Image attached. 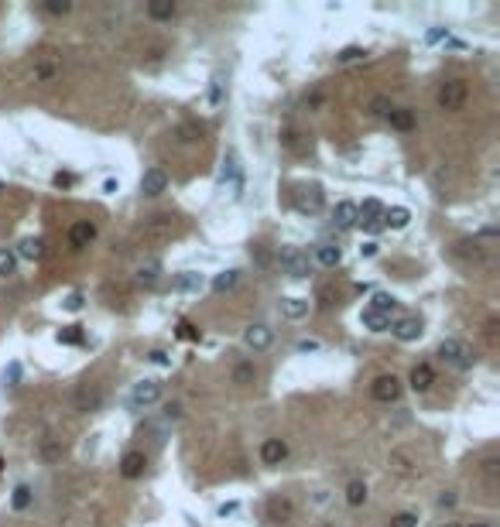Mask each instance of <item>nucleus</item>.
Listing matches in <instances>:
<instances>
[{"mask_svg": "<svg viewBox=\"0 0 500 527\" xmlns=\"http://www.w3.org/2000/svg\"><path fill=\"white\" fill-rule=\"evenodd\" d=\"M17 274V254L10 247H0V277H10Z\"/></svg>", "mask_w": 500, "mask_h": 527, "instance_id": "31", "label": "nucleus"}, {"mask_svg": "<svg viewBox=\"0 0 500 527\" xmlns=\"http://www.w3.org/2000/svg\"><path fill=\"white\" fill-rule=\"evenodd\" d=\"M179 336H182V339H199V329L189 326V322H182V326H179Z\"/></svg>", "mask_w": 500, "mask_h": 527, "instance_id": "43", "label": "nucleus"}, {"mask_svg": "<svg viewBox=\"0 0 500 527\" xmlns=\"http://www.w3.org/2000/svg\"><path fill=\"white\" fill-rule=\"evenodd\" d=\"M93 240H97V223H90V219H79V223H72V226H69V243H72L76 250L90 247Z\"/></svg>", "mask_w": 500, "mask_h": 527, "instance_id": "10", "label": "nucleus"}, {"mask_svg": "<svg viewBox=\"0 0 500 527\" xmlns=\"http://www.w3.org/2000/svg\"><path fill=\"white\" fill-rule=\"evenodd\" d=\"M288 459V441L285 439H264L261 445V462L264 466H281Z\"/></svg>", "mask_w": 500, "mask_h": 527, "instance_id": "12", "label": "nucleus"}, {"mask_svg": "<svg viewBox=\"0 0 500 527\" xmlns=\"http://www.w3.org/2000/svg\"><path fill=\"white\" fill-rule=\"evenodd\" d=\"M442 527H459V524H456V521H446V524H442Z\"/></svg>", "mask_w": 500, "mask_h": 527, "instance_id": "56", "label": "nucleus"}, {"mask_svg": "<svg viewBox=\"0 0 500 527\" xmlns=\"http://www.w3.org/2000/svg\"><path fill=\"white\" fill-rule=\"evenodd\" d=\"M332 226H336V230H353V226H357V202H350V199L336 202V209H332Z\"/></svg>", "mask_w": 500, "mask_h": 527, "instance_id": "15", "label": "nucleus"}, {"mask_svg": "<svg viewBox=\"0 0 500 527\" xmlns=\"http://www.w3.org/2000/svg\"><path fill=\"white\" fill-rule=\"evenodd\" d=\"M172 226H175V223H172V216H151L148 233H158V237H161V233H172Z\"/></svg>", "mask_w": 500, "mask_h": 527, "instance_id": "35", "label": "nucleus"}, {"mask_svg": "<svg viewBox=\"0 0 500 527\" xmlns=\"http://www.w3.org/2000/svg\"><path fill=\"white\" fill-rule=\"evenodd\" d=\"M254 380H257V366H254V363H237V366H233V384L250 387Z\"/></svg>", "mask_w": 500, "mask_h": 527, "instance_id": "26", "label": "nucleus"}, {"mask_svg": "<svg viewBox=\"0 0 500 527\" xmlns=\"http://www.w3.org/2000/svg\"><path fill=\"white\" fill-rule=\"evenodd\" d=\"M299 137H301V134H295V130H285V134H281V144H285L288 151H299V155H301V151H305V144H301Z\"/></svg>", "mask_w": 500, "mask_h": 527, "instance_id": "39", "label": "nucleus"}, {"mask_svg": "<svg viewBox=\"0 0 500 527\" xmlns=\"http://www.w3.org/2000/svg\"><path fill=\"white\" fill-rule=\"evenodd\" d=\"M14 254L24 257V261H41V257H45V240H38V237H24L21 247H17Z\"/></svg>", "mask_w": 500, "mask_h": 527, "instance_id": "20", "label": "nucleus"}, {"mask_svg": "<svg viewBox=\"0 0 500 527\" xmlns=\"http://www.w3.org/2000/svg\"><path fill=\"white\" fill-rule=\"evenodd\" d=\"M315 527H332V524H315Z\"/></svg>", "mask_w": 500, "mask_h": 527, "instance_id": "58", "label": "nucleus"}, {"mask_svg": "<svg viewBox=\"0 0 500 527\" xmlns=\"http://www.w3.org/2000/svg\"><path fill=\"white\" fill-rule=\"evenodd\" d=\"M271 343H274V329H268V326H261V322L243 329V346H247V350H268Z\"/></svg>", "mask_w": 500, "mask_h": 527, "instance_id": "7", "label": "nucleus"}, {"mask_svg": "<svg viewBox=\"0 0 500 527\" xmlns=\"http://www.w3.org/2000/svg\"><path fill=\"white\" fill-rule=\"evenodd\" d=\"M72 181H76V178H72V175H62V172L55 175V185H59V188H69Z\"/></svg>", "mask_w": 500, "mask_h": 527, "instance_id": "52", "label": "nucleus"}, {"mask_svg": "<svg viewBox=\"0 0 500 527\" xmlns=\"http://www.w3.org/2000/svg\"><path fill=\"white\" fill-rule=\"evenodd\" d=\"M268 517L288 524V521L295 517V504H292L288 497H271V500H268Z\"/></svg>", "mask_w": 500, "mask_h": 527, "instance_id": "17", "label": "nucleus"}, {"mask_svg": "<svg viewBox=\"0 0 500 527\" xmlns=\"http://www.w3.org/2000/svg\"><path fill=\"white\" fill-rule=\"evenodd\" d=\"M202 284H206V277H202V274H196V270H186V274H179V277L172 281V288H175V291H199Z\"/></svg>", "mask_w": 500, "mask_h": 527, "instance_id": "23", "label": "nucleus"}, {"mask_svg": "<svg viewBox=\"0 0 500 527\" xmlns=\"http://www.w3.org/2000/svg\"><path fill=\"white\" fill-rule=\"evenodd\" d=\"M332 301H336V295H332V288H329V284H322V288H319V305H322V308H329Z\"/></svg>", "mask_w": 500, "mask_h": 527, "instance_id": "42", "label": "nucleus"}, {"mask_svg": "<svg viewBox=\"0 0 500 527\" xmlns=\"http://www.w3.org/2000/svg\"><path fill=\"white\" fill-rule=\"evenodd\" d=\"M66 308H69V312H79V308H83V298H79V295H69Z\"/></svg>", "mask_w": 500, "mask_h": 527, "instance_id": "48", "label": "nucleus"}, {"mask_svg": "<svg viewBox=\"0 0 500 527\" xmlns=\"http://www.w3.org/2000/svg\"><path fill=\"white\" fill-rule=\"evenodd\" d=\"M281 315L285 319H305L308 315V301L305 298H281Z\"/></svg>", "mask_w": 500, "mask_h": 527, "instance_id": "25", "label": "nucleus"}, {"mask_svg": "<svg viewBox=\"0 0 500 527\" xmlns=\"http://www.w3.org/2000/svg\"><path fill=\"white\" fill-rule=\"evenodd\" d=\"M148 359H151V363H154V366H168V356H165V352H161V350L148 352Z\"/></svg>", "mask_w": 500, "mask_h": 527, "instance_id": "46", "label": "nucleus"}, {"mask_svg": "<svg viewBox=\"0 0 500 527\" xmlns=\"http://www.w3.org/2000/svg\"><path fill=\"white\" fill-rule=\"evenodd\" d=\"M360 254H363V257H374V254H377V243H374V240H367V243L360 247Z\"/></svg>", "mask_w": 500, "mask_h": 527, "instance_id": "51", "label": "nucleus"}, {"mask_svg": "<svg viewBox=\"0 0 500 527\" xmlns=\"http://www.w3.org/2000/svg\"><path fill=\"white\" fill-rule=\"evenodd\" d=\"M346 504H350V507H363V504H367V483H363V479H353V483L346 486Z\"/></svg>", "mask_w": 500, "mask_h": 527, "instance_id": "27", "label": "nucleus"}, {"mask_svg": "<svg viewBox=\"0 0 500 527\" xmlns=\"http://www.w3.org/2000/svg\"><path fill=\"white\" fill-rule=\"evenodd\" d=\"M381 216H384V206H381L377 199H367L363 206H357V226L377 230V226H381Z\"/></svg>", "mask_w": 500, "mask_h": 527, "instance_id": "9", "label": "nucleus"}, {"mask_svg": "<svg viewBox=\"0 0 500 527\" xmlns=\"http://www.w3.org/2000/svg\"><path fill=\"white\" fill-rule=\"evenodd\" d=\"M391 110H394V103H391L388 96H374V99H370V113H374V117H384V120H388Z\"/></svg>", "mask_w": 500, "mask_h": 527, "instance_id": "34", "label": "nucleus"}, {"mask_svg": "<svg viewBox=\"0 0 500 527\" xmlns=\"http://www.w3.org/2000/svg\"><path fill=\"white\" fill-rule=\"evenodd\" d=\"M439 359L446 366H452V370H470L477 363V352H473V346L466 339H442L439 343Z\"/></svg>", "mask_w": 500, "mask_h": 527, "instance_id": "1", "label": "nucleus"}, {"mask_svg": "<svg viewBox=\"0 0 500 527\" xmlns=\"http://www.w3.org/2000/svg\"><path fill=\"white\" fill-rule=\"evenodd\" d=\"M158 274H161V264H158V261H148V264H141V267H137V281H141V284H154V281H158Z\"/></svg>", "mask_w": 500, "mask_h": 527, "instance_id": "32", "label": "nucleus"}, {"mask_svg": "<svg viewBox=\"0 0 500 527\" xmlns=\"http://www.w3.org/2000/svg\"><path fill=\"white\" fill-rule=\"evenodd\" d=\"M408 384H411V390H418V394L432 390V384H435V370H432V363H414Z\"/></svg>", "mask_w": 500, "mask_h": 527, "instance_id": "13", "label": "nucleus"}, {"mask_svg": "<svg viewBox=\"0 0 500 527\" xmlns=\"http://www.w3.org/2000/svg\"><path fill=\"white\" fill-rule=\"evenodd\" d=\"M100 404H103V390H100V387H90V384H86V387H79V390H76V411L90 415V411H97Z\"/></svg>", "mask_w": 500, "mask_h": 527, "instance_id": "16", "label": "nucleus"}, {"mask_svg": "<svg viewBox=\"0 0 500 527\" xmlns=\"http://www.w3.org/2000/svg\"><path fill=\"white\" fill-rule=\"evenodd\" d=\"M165 188H168V175H165V168H148V172L141 175V195L154 199V195H161Z\"/></svg>", "mask_w": 500, "mask_h": 527, "instance_id": "8", "label": "nucleus"}, {"mask_svg": "<svg viewBox=\"0 0 500 527\" xmlns=\"http://www.w3.org/2000/svg\"><path fill=\"white\" fill-rule=\"evenodd\" d=\"M165 418H168V421H179V418H182V404H168V408H165Z\"/></svg>", "mask_w": 500, "mask_h": 527, "instance_id": "45", "label": "nucleus"}, {"mask_svg": "<svg viewBox=\"0 0 500 527\" xmlns=\"http://www.w3.org/2000/svg\"><path fill=\"white\" fill-rule=\"evenodd\" d=\"M466 527H490L487 521H473V524H466Z\"/></svg>", "mask_w": 500, "mask_h": 527, "instance_id": "55", "label": "nucleus"}, {"mask_svg": "<svg viewBox=\"0 0 500 527\" xmlns=\"http://www.w3.org/2000/svg\"><path fill=\"white\" fill-rule=\"evenodd\" d=\"M219 99H223V83L216 79V83H212V92H209V103H212V106H219Z\"/></svg>", "mask_w": 500, "mask_h": 527, "instance_id": "44", "label": "nucleus"}, {"mask_svg": "<svg viewBox=\"0 0 500 527\" xmlns=\"http://www.w3.org/2000/svg\"><path fill=\"white\" fill-rule=\"evenodd\" d=\"M381 223H384L388 230H404V226L411 223V212H408L404 206H391V209H384Z\"/></svg>", "mask_w": 500, "mask_h": 527, "instance_id": "21", "label": "nucleus"}, {"mask_svg": "<svg viewBox=\"0 0 500 527\" xmlns=\"http://www.w3.org/2000/svg\"><path fill=\"white\" fill-rule=\"evenodd\" d=\"M370 394H374V401H381V404H394L401 397V380L394 373H381V377L370 384Z\"/></svg>", "mask_w": 500, "mask_h": 527, "instance_id": "4", "label": "nucleus"}, {"mask_svg": "<svg viewBox=\"0 0 500 527\" xmlns=\"http://www.w3.org/2000/svg\"><path fill=\"white\" fill-rule=\"evenodd\" d=\"M466 96H470V86H466L463 79H449V83L439 86V96H435V99H439L442 110H463Z\"/></svg>", "mask_w": 500, "mask_h": 527, "instance_id": "3", "label": "nucleus"}, {"mask_svg": "<svg viewBox=\"0 0 500 527\" xmlns=\"http://www.w3.org/2000/svg\"><path fill=\"white\" fill-rule=\"evenodd\" d=\"M483 336H487L490 343H497V319H490V322H487V329H483Z\"/></svg>", "mask_w": 500, "mask_h": 527, "instance_id": "47", "label": "nucleus"}, {"mask_svg": "<svg viewBox=\"0 0 500 527\" xmlns=\"http://www.w3.org/2000/svg\"><path fill=\"white\" fill-rule=\"evenodd\" d=\"M175 10H179V7H175L172 0H165V3H158V0H154V3H148V17H154V21H172V17H175Z\"/></svg>", "mask_w": 500, "mask_h": 527, "instance_id": "28", "label": "nucleus"}, {"mask_svg": "<svg viewBox=\"0 0 500 527\" xmlns=\"http://www.w3.org/2000/svg\"><path fill=\"white\" fill-rule=\"evenodd\" d=\"M41 455H45L48 462H52V459H59V455H62V441L52 439V435H48V439H41Z\"/></svg>", "mask_w": 500, "mask_h": 527, "instance_id": "36", "label": "nucleus"}, {"mask_svg": "<svg viewBox=\"0 0 500 527\" xmlns=\"http://www.w3.org/2000/svg\"><path fill=\"white\" fill-rule=\"evenodd\" d=\"M41 10H45V14L62 17V14H69V10H72V3H69V0H48V3H41Z\"/></svg>", "mask_w": 500, "mask_h": 527, "instance_id": "37", "label": "nucleus"}, {"mask_svg": "<svg viewBox=\"0 0 500 527\" xmlns=\"http://www.w3.org/2000/svg\"><path fill=\"white\" fill-rule=\"evenodd\" d=\"M278 264H281V270L288 274V277H308V270H312V261H308V254L299 250V247H281V254H278Z\"/></svg>", "mask_w": 500, "mask_h": 527, "instance_id": "2", "label": "nucleus"}, {"mask_svg": "<svg viewBox=\"0 0 500 527\" xmlns=\"http://www.w3.org/2000/svg\"><path fill=\"white\" fill-rule=\"evenodd\" d=\"M370 312H377V315H394L398 312V298L394 295H388V291H374V298H370V305H367Z\"/></svg>", "mask_w": 500, "mask_h": 527, "instance_id": "19", "label": "nucleus"}, {"mask_svg": "<svg viewBox=\"0 0 500 527\" xmlns=\"http://www.w3.org/2000/svg\"><path fill=\"white\" fill-rule=\"evenodd\" d=\"M0 473H3V455H0Z\"/></svg>", "mask_w": 500, "mask_h": 527, "instance_id": "57", "label": "nucleus"}, {"mask_svg": "<svg viewBox=\"0 0 500 527\" xmlns=\"http://www.w3.org/2000/svg\"><path fill=\"white\" fill-rule=\"evenodd\" d=\"M388 123H391L394 130H401V134H408V130L418 127V117H414V110H408V106H394L391 117H388Z\"/></svg>", "mask_w": 500, "mask_h": 527, "instance_id": "18", "label": "nucleus"}, {"mask_svg": "<svg viewBox=\"0 0 500 527\" xmlns=\"http://www.w3.org/2000/svg\"><path fill=\"white\" fill-rule=\"evenodd\" d=\"M315 261L322 264V267H339L343 264V250L336 243H319L315 247Z\"/></svg>", "mask_w": 500, "mask_h": 527, "instance_id": "22", "label": "nucleus"}, {"mask_svg": "<svg viewBox=\"0 0 500 527\" xmlns=\"http://www.w3.org/2000/svg\"><path fill=\"white\" fill-rule=\"evenodd\" d=\"M319 350V343H315V339H301L299 343V352H315Z\"/></svg>", "mask_w": 500, "mask_h": 527, "instance_id": "50", "label": "nucleus"}, {"mask_svg": "<svg viewBox=\"0 0 500 527\" xmlns=\"http://www.w3.org/2000/svg\"><path fill=\"white\" fill-rule=\"evenodd\" d=\"M391 527H418V517L414 514H398V517H391Z\"/></svg>", "mask_w": 500, "mask_h": 527, "instance_id": "41", "label": "nucleus"}, {"mask_svg": "<svg viewBox=\"0 0 500 527\" xmlns=\"http://www.w3.org/2000/svg\"><path fill=\"white\" fill-rule=\"evenodd\" d=\"M219 181H223L226 188H233V195L240 199V192H243V172H240V158H237L233 151L223 155V172H219Z\"/></svg>", "mask_w": 500, "mask_h": 527, "instance_id": "5", "label": "nucleus"}, {"mask_svg": "<svg viewBox=\"0 0 500 527\" xmlns=\"http://www.w3.org/2000/svg\"><path fill=\"white\" fill-rule=\"evenodd\" d=\"M237 281H240V270H219L212 277V291H230Z\"/></svg>", "mask_w": 500, "mask_h": 527, "instance_id": "30", "label": "nucleus"}, {"mask_svg": "<svg viewBox=\"0 0 500 527\" xmlns=\"http://www.w3.org/2000/svg\"><path fill=\"white\" fill-rule=\"evenodd\" d=\"M312 195H305V199H299V209L301 212H319L322 209V192L319 188H308Z\"/></svg>", "mask_w": 500, "mask_h": 527, "instance_id": "33", "label": "nucleus"}, {"mask_svg": "<svg viewBox=\"0 0 500 527\" xmlns=\"http://www.w3.org/2000/svg\"><path fill=\"white\" fill-rule=\"evenodd\" d=\"M161 401V384L158 380H141L130 390V408H151Z\"/></svg>", "mask_w": 500, "mask_h": 527, "instance_id": "6", "label": "nucleus"}, {"mask_svg": "<svg viewBox=\"0 0 500 527\" xmlns=\"http://www.w3.org/2000/svg\"><path fill=\"white\" fill-rule=\"evenodd\" d=\"M360 322H363L370 332H388V329H391V319H388V315H377V312H370V308L360 312Z\"/></svg>", "mask_w": 500, "mask_h": 527, "instance_id": "24", "label": "nucleus"}, {"mask_svg": "<svg viewBox=\"0 0 500 527\" xmlns=\"http://www.w3.org/2000/svg\"><path fill=\"white\" fill-rule=\"evenodd\" d=\"M59 343H69V346L83 343V332H79V326H69L66 332H59Z\"/></svg>", "mask_w": 500, "mask_h": 527, "instance_id": "40", "label": "nucleus"}, {"mask_svg": "<svg viewBox=\"0 0 500 527\" xmlns=\"http://www.w3.org/2000/svg\"><path fill=\"white\" fill-rule=\"evenodd\" d=\"M363 59H367V48L350 45V48H343V52L336 55V66H353V62H363Z\"/></svg>", "mask_w": 500, "mask_h": 527, "instance_id": "29", "label": "nucleus"}, {"mask_svg": "<svg viewBox=\"0 0 500 527\" xmlns=\"http://www.w3.org/2000/svg\"><path fill=\"white\" fill-rule=\"evenodd\" d=\"M144 469H148V455L144 452H127L123 459H120V476L123 479H141L144 476Z\"/></svg>", "mask_w": 500, "mask_h": 527, "instance_id": "11", "label": "nucleus"}, {"mask_svg": "<svg viewBox=\"0 0 500 527\" xmlns=\"http://www.w3.org/2000/svg\"><path fill=\"white\" fill-rule=\"evenodd\" d=\"M10 504H14V510H24V507L31 504V486H24V483H21V486L14 490V500H10Z\"/></svg>", "mask_w": 500, "mask_h": 527, "instance_id": "38", "label": "nucleus"}, {"mask_svg": "<svg viewBox=\"0 0 500 527\" xmlns=\"http://www.w3.org/2000/svg\"><path fill=\"white\" fill-rule=\"evenodd\" d=\"M233 510H237V504H223V507H219V517H226V514H233Z\"/></svg>", "mask_w": 500, "mask_h": 527, "instance_id": "54", "label": "nucleus"}, {"mask_svg": "<svg viewBox=\"0 0 500 527\" xmlns=\"http://www.w3.org/2000/svg\"><path fill=\"white\" fill-rule=\"evenodd\" d=\"M487 476L497 479V459H487Z\"/></svg>", "mask_w": 500, "mask_h": 527, "instance_id": "53", "label": "nucleus"}, {"mask_svg": "<svg viewBox=\"0 0 500 527\" xmlns=\"http://www.w3.org/2000/svg\"><path fill=\"white\" fill-rule=\"evenodd\" d=\"M391 332L398 336L401 343H414V339L421 336V319H418V315H404L398 322H391Z\"/></svg>", "mask_w": 500, "mask_h": 527, "instance_id": "14", "label": "nucleus"}, {"mask_svg": "<svg viewBox=\"0 0 500 527\" xmlns=\"http://www.w3.org/2000/svg\"><path fill=\"white\" fill-rule=\"evenodd\" d=\"M452 504H456V493H452V490H446V493L439 497V507H452Z\"/></svg>", "mask_w": 500, "mask_h": 527, "instance_id": "49", "label": "nucleus"}]
</instances>
